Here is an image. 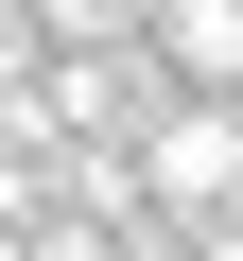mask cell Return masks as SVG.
Wrapping results in <instances>:
<instances>
[{
	"mask_svg": "<svg viewBox=\"0 0 243 261\" xmlns=\"http://www.w3.org/2000/svg\"><path fill=\"white\" fill-rule=\"evenodd\" d=\"M157 70L174 87H243V0H157Z\"/></svg>",
	"mask_w": 243,
	"mask_h": 261,
	"instance_id": "obj_3",
	"label": "cell"
},
{
	"mask_svg": "<svg viewBox=\"0 0 243 261\" xmlns=\"http://www.w3.org/2000/svg\"><path fill=\"white\" fill-rule=\"evenodd\" d=\"M139 209H174V226L243 209V105H226V87H174V105H139Z\"/></svg>",
	"mask_w": 243,
	"mask_h": 261,
	"instance_id": "obj_1",
	"label": "cell"
},
{
	"mask_svg": "<svg viewBox=\"0 0 243 261\" xmlns=\"http://www.w3.org/2000/svg\"><path fill=\"white\" fill-rule=\"evenodd\" d=\"M157 87H139V53L122 35H87V53H52V87H35V122H70V140H104V122H139Z\"/></svg>",
	"mask_w": 243,
	"mask_h": 261,
	"instance_id": "obj_2",
	"label": "cell"
},
{
	"mask_svg": "<svg viewBox=\"0 0 243 261\" xmlns=\"http://www.w3.org/2000/svg\"><path fill=\"white\" fill-rule=\"evenodd\" d=\"M18 53H35V0H0V87H18Z\"/></svg>",
	"mask_w": 243,
	"mask_h": 261,
	"instance_id": "obj_5",
	"label": "cell"
},
{
	"mask_svg": "<svg viewBox=\"0 0 243 261\" xmlns=\"http://www.w3.org/2000/svg\"><path fill=\"white\" fill-rule=\"evenodd\" d=\"M139 18H157V0H35V35H52V53H87V35H139Z\"/></svg>",
	"mask_w": 243,
	"mask_h": 261,
	"instance_id": "obj_4",
	"label": "cell"
}]
</instances>
